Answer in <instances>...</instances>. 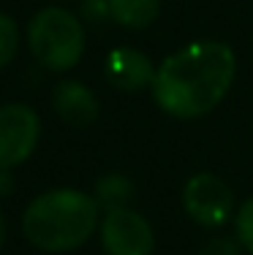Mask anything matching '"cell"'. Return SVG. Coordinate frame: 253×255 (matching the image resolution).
Returning <instances> with one entry per match:
<instances>
[{
    "label": "cell",
    "instance_id": "cell-14",
    "mask_svg": "<svg viewBox=\"0 0 253 255\" xmlns=\"http://www.w3.org/2000/svg\"><path fill=\"white\" fill-rule=\"evenodd\" d=\"M243 245L237 242V236H210L202 245L199 255H243Z\"/></svg>",
    "mask_w": 253,
    "mask_h": 255
},
{
    "label": "cell",
    "instance_id": "cell-13",
    "mask_svg": "<svg viewBox=\"0 0 253 255\" xmlns=\"http://www.w3.org/2000/svg\"><path fill=\"white\" fill-rule=\"evenodd\" d=\"M79 19L90 27H104L112 22L109 0H82L79 3Z\"/></svg>",
    "mask_w": 253,
    "mask_h": 255
},
{
    "label": "cell",
    "instance_id": "cell-8",
    "mask_svg": "<svg viewBox=\"0 0 253 255\" xmlns=\"http://www.w3.org/2000/svg\"><path fill=\"white\" fill-rule=\"evenodd\" d=\"M52 109L65 125L71 128H90L101 117L98 95L79 79H63L52 90Z\"/></svg>",
    "mask_w": 253,
    "mask_h": 255
},
{
    "label": "cell",
    "instance_id": "cell-4",
    "mask_svg": "<svg viewBox=\"0 0 253 255\" xmlns=\"http://www.w3.org/2000/svg\"><path fill=\"white\" fill-rule=\"evenodd\" d=\"M41 117L22 101L0 103V168H16L38 149Z\"/></svg>",
    "mask_w": 253,
    "mask_h": 255
},
{
    "label": "cell",
    "instance_id": "cell-1",
    "mask_svg": "<svg viewBox=\"0 0 253 255\" xmlns=\"http://www.w3.org/2000/svg\"><path fill=\"white\" fill-rule=\"evenodd\" d=\"M237 54L226 41L199 38L166 54L150 87L155 106L174 120H199L229 95Z\"/></svg>",
    "mask_w": 253,
    "mask_h": 255
},
{
    "label": "cell",
    "instance_id": "cell-15",
    "mask_svg": "<svg viewBox=\"0 0 253 255\" xmlns=\"http://www.w3.org/2000/svg\"><path fill=\"white\" fill-rule=\"evenodd\" d=\"M16 187L14 179V168H0V198H8Z\"/></svg>",
    "mask_w": 253,
    "mask_h": 255
},
{
    "label": "cell",
    "instance_id": "cell-5",
    "mask_svg": "<svg viewBox=\"0 0 253 255\" xmlns=\"http://www.w3.org/2000/svg\"><path fill=\"white\" fill-rule=\"evenodd\" d=\"M183 209L204 228H221L234 215V193L218 174L199 171L183 187Z\"/></svg>",
    "mask_w": 253,
    "mask_h": 255
},
{
    "label": "cell",
    "instance_id": "cell-9",
    "mask_svg": "<svg viewBox=\"0 0 253 255\" xmlns=\"http://www.w3.org/2000/svg\"><path fill=\"white\" fill-rule=\"evenodd\" d=\"M93 196L104 212L128 209V206H134V201H136V185H134V179L125 177V174L109 171V174H104V177H98Z\"/></svg>",
    "mask_w": 253,
    "mask_h": 255
},
{
    "label": "cell",
    "instance_id": "cell-11",
    "mask_svg": "<svg viewBox=\"0 0 253 255\" xmlns=\"http://www.w3.org/2000/svg\"><path fill=\"white\" fill-rule=\"evenodd\" d=\"M16 52H19V27H16L14 16L0 11V71L8 63H14Z\"/></svg>",
    "mask_w": 253,
    "mask_h": 255
},
{
    "label": "cell",
    "instance_id": "cell-6",
    "mask_svg": "<svg viewBox=\"0 0 253 255\" xmlns=\"http://www.w3.org/2000/svg\"><path fill=\"white\" fill-rule=\"evenodd\" d=\"M98 234L106 255H153L155 250V231L134 206L104 212Z\"/></svg>",
    "mask_w": 253,
    "mask_h": 255
},
{
    "label": "cell",
    "instance_id": "cell-16",
    "mask_svg": "<svg viewBox=\"0 0 253 255\" xmlns=\"http://www.w3.org/2000/svg\"><path fill=\"white\" fill-rule=\"evenodd\" d=\"M5 236H8V223H5V215H3V209H0V250H3V245H5Z\"/></svg>",
    "mask_w": 253,
    "mask_h": 255
},
{
    "label": "cell",
    "instance_id": "cell-12",
    "mask_svg": "<svg viewBox=\"0 0 253 255\" xmlns=\"http://www.w3.org/2000/svg\"><path fill=\"white\" fill-rule=\"evenodd\" d=\"M234 236L245 253L253 255V196L245 198L234 212Z\"/></svg>",
    "mask_w": 253,
    "mask_h": 255
},
{
    "label": "cell",
    "instance_id": "cell-7",
    "mask_svg": "<svg viewBox=\"0 0 253 255\" xmlns=\"http://www.w3.org/2000/svg\"><path fill=\"white\" fill-rule=\"evenodd\" d=\"M155 71H158V65H153V60L136 46H114L104 60L106 84H112L120 93L150 90L155 82Z\"/></svg>",
    "mask_w": 253,
    "mask_h": 255
},
{
    "label": "cell",
    "instance_id": "cell-2",
    "mask_svg": "<svg viewBox=\"0 0 253 255\" xmlns=\"http://www.w3.org/2000/svg\"><path fill=\"white\" fill-rule=\"evenodd\" d=\"M101 206L93 193L52 187L22 212V236L41 253H71L87 245L101 226Z\"/></svg>",
    "mask_w": 253,
    "mask_h": 255
},
{
    "label": "cell",
    "instance_id": "cell-3",
    "mask_svg": "<svg viewBox=\"0 0 253 255\" xmlns=\"http://www.w3.org/2000/svg\"><path fill=\"white\" fill-rule=\"evenodd\" d=\"M84 44V22L74 11L60 5L35 11L27 25V46L33 57L55 74H65L79 65Z\"/></svg>",
    "mask_w": 253,
    "mask_h": 255
},
{
    "label": "cell",
    "instance_id": "cell-10",
    "mask_svg": "<svg viewBox=\"0 0 253 255\" xmlns=\"http://www.w3.org/2000/svg\"><path fill=\"white\" fill-rule=\"evenodd\" d=\"M164 3L161 0H109L112 22L125 30H144L155 25Z\"/></svg>",
    "mask_w": 253,
    "mask_h": 255
}]
</instances>
